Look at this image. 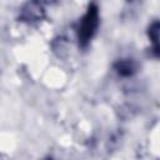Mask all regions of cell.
Instances as JSON below:
<instances>
[{"label": "cell", "instance_id": "4", "mask_svg": "<svg viewBox=\"0 0 160 160\" xmlns=\"http://www.w3.org/2000/svg\"><path fill=\"white\" fill-rule=\"evenodd\" d=\"M146 34L151 42L149 54L155 59H160V20H154L150 22Z\"/></svg>", "mask_w": 160, "mask_h": 160}, {"label": "cell", "instance_id": "1", "mask_svg": "<svg viewBox=\"0 0 160 160\" xmlns=\"http://www.w3.org/2000/svg\"><path fill=\"white\" fill-rule=\"evenodd\" d=\"M100 26V11L96 2H89L84 15L79 19L75 26L78 46L81 50H86L95 38Z\"/></svg>", "mask_w": 160, "mask_h": 160}, {"label": "cell", "instance_id": "3", "mask_svg": "<svg viewBox=\"0 0 160 160\" xmlns=\"http://www.w3.org/2000/svg\"><path fill=\"white\" fill-rule=\"evenodd\" d=\"M112 69L116 72V75L120 78H131L139 71L140 65L132 58H122V59H118L112 64Z\"/></svg>", "mask_w": 160, "mask_h": 160}, {"label": "cell", "instance_id": "2", "mask_svg": "<svg viewBox=\"0 0 160 160\" xmlns=\"http://www.w3.org/2000/svg\"><path fill=\"white\" fill-rule=\"evenodd\" d=\"M46 18V10L44 8V4L40 1H26L22 4V6L19 9L18 12V21L24 22L28 25H35L41 22Z\"/></svg>", "mask_w": 160, "mask_h": 160}, {"label": "cell", "instance_id": "5", "mask_svg": "<svg viewBox=\"0 0 160 160\" xmlns=\"http://www.w3.org/2000/svg\"><path fill=\"white\" fill-rule=\"evenodd\" d=\"M42 160H55V159L51 158V156H48V158H45V159H42Z\"/></svg>", "mask_w": 160, "mask_h": 160}]
</instances>
